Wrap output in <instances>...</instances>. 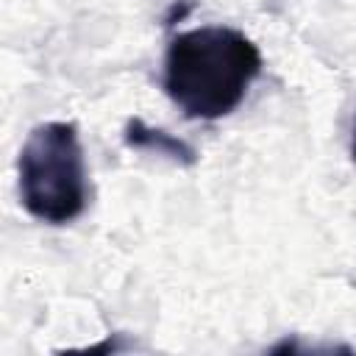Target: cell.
<instances>
[{
	"instance_id": "1",
	"label": "cell",
	"mask_w": 356,
	"mask_h": 356,
	"mask_svg": "<svg viewBox=\"0 0 356 356\" xmlns=\"http://www.w3.org/2000/svg\"><path fill=\"white\" fill-rule=\"evenodd\" d=\"M259 72L261 53L242 31L203 25L170 39L161 86L184 117L220 120L245 100Z\"/></svg>"
},
{
	"instance_id": "2",
	"label": "cell",
	"mask_w": 356,
	"mask_h": 356,
	"mask_svg": "<svg viewBox=\"0 0 356 356\" xmlns=\"http://www.w3.org/2000/svg\"><path fill=\"white\" fill-rule=\"evenodd\" d=\"M19 200L47 225H67L89 200L86 161L72 122L36 125L19 150Z\"/></svg>"
},
{
	"instance_id": "3",
	"label": "cell",
	"mask_w": 356,
	"mask_h": 356,
	"mask_svg": "<svg viewBox=\"0 0 356 356\" xmlns=\"http://www.w3.org/2000/svg\"><path fill=\"white\" fill-rule=\"evenodd\" d=\"M122 139L134 150H147V153H156V156H167V159L181 161V164H195V159H197V153H195L192 145H186L184 139H178L172 134H164L159 128L145 125L139 117L128 120Z\"/></svg>"
},
{
	"instance_id": "4",
	"label": "cell",
	"mask_w": 356,
	"mask_h": 356,
	"mask_svg": "<svg viewBox=\"0 0 356 356\" xmlns=\"http://www.w3.org/2000/svg\"><path fill=\"white\" fill-rule=\"evenodd\" d=\"M353 159H356V131H353Z\"/></svg>"
}]
</instances>
